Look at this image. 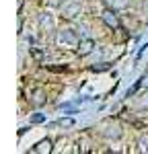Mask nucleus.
Instances as JSON below:
<instances>
[{"instance_id":"9b49d317","label":"nucleus","mask_w":148,"mask_h":154,"mask_svg":"<svg viewBox=\"0 0 148 154\" xmlns=\"http://www.w3.org/2000/svg\"><path fill=\"white\" fill-rule=\"evenodd\" d=\"M109 4H113V8H117V6H125V0H107Z\"/></svg>"},{"instance_id":"0eeeda50","label":"nucleus","mask_w":148,"mask_h":154,"mask_svg":"<svg viewBox=\"0 0 148 154\" xmlns=\"http://www.w3.org/2000/svg\"><path fill=\"white\" fill-rule=\"evenodd\" d=\"M33 152H51V140H43L33 148Z\"/></svg>"},{"instance_id":"f8f14e48","label":"nucleus","mask_w":148,"mask_h":154,"mask_svg":"<svg viewBox=\"0 0 148 154\" xmlns=\"http://www.w3.org/2000/svg\"><path fill=\"white\" fill-rule=\"evenodd\" d=\"M109 68V64H103V66H93V72H103Z\"/></svg>"},{"instance_id":"7ed1b4c3","label":"nucleus","mask_w":148,"mask_h":154,"mask_svg":"<svg viewBox=\"0 0 148 154\" xmlns=\"http://www.w3.org/2000/svg\"><path fill=\"white\" fill-rule=\"evenodd\" d=\"M62 12H64V17L72 19V17H76V14L80 12V4H76V2H70V4H64V8H62Z\"/></svg>"},{"instance_id":"39448f33","label":"nucleus","mask_w":148,"mask_h":154,"mask_svg":"<svg viewBox=\"0 0 148 154\" xmlns=\"http://www.w3.org/2000/svg\"><path fill=\"white\" fill-rule=\"evenodd\" d=\"M93 48H95L93 39H85V41L78 43V54H80V56H88V54L93 51Z\"/></svg>"},{"instance_id":"1a4fd4ad","label":"nucleus","mask_w":148,"mask_h":154,"mask_svg":"<svg viewBox=\"0 0 148 154\" xmlns=\"http://www.w3.org/2000/svg\"><path fill=\"white\" fill-rule=\"evenodd\" d=\"M31 56H33V58H35L37 62H41V60H45V54H43L41 49H33V51H31Z\"/></svg>"},{"instance_id":"f03ea898","label":"nucleus","mask_w":148,"mask_h":154,"mask_svg":"<svg viewBox=\"0 0 148 154\" xmlns=\"http://www.w3.org/2000/svg\"><path fill=\"white\" fill-rule=\"evenodd\" d=\"M103 21H105V25L111 27V29H117V27H119V19H117L115 11H111V8L103 12Z\"/></svg>"},{"instance_id":"f257e3e1","label":"nucleus","mask_w":148,"mask_h":154,"mask_svg":"<svg viewBox=\"0 0 148 154\" xmlns=\"http://www.w3.org/2000/svg\"><path fill=\"white\" fill-rule=\"evenodd\" d=\"M103 136H105V138H113V140H117V138L122 136V125H119L117 121H109L107 128H105V131H103Z\"/></svg>"},{"instance_id":"20e7f679","label":"nucleus","mask_w":148,"mask_h":154,"mask_svg":"<svg viewBox=\"0 0 148 154\" xmlns=\"http://www.w3.org/2000/svg\"><path fill=\"white\" fill-rule=\"evenodd\" d=\"M31 103H33L35 107H41L43 103H45V93H43V88H35V91H33Z\"/></svg>"},{"instance_id":"9d476101","label":"nucleus","mask_w":148,"mask_h":154,"mask_svg":"<svg viewBox=\"0 0 148 154\" xmlns=\"http://www.w3.org/2000/svg\"><path fill=\"white\" fill-rule=\"evenodd\" d=\"M140 150L142 152H148V136H142L140 138Z\"/></svg>"},{"instance_id":"6e6552de","label":"nucleus","mask_w":148,"mask_h":154,"mask_svg":"<svg viewBox=\"0 0 148 154\" xmlns=\"http://www.w3.org/2000/svg\"><path fill=\"white\" fill-rule=\"evenodd\" d=\"M39 25H41V29H49L51 27V17H49L48 12L39 14Z\"/></svg>"},{"instance_id":"423d86ee","label":"nucleus","mask_w":148,"mask_h":154,"mask_svg":"<svg viewBox=\"0 0 148 154\" xmlns=\"http://www.w3.org/2000/svg\"><path fill=\"white\" fill-rule=\"evenodd\" d=\"M58 39H60V41H64V43H76V35H74V31H70V29L60 31Z\"/></svg>"}]
</instances>
